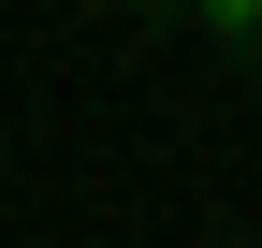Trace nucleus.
Listing matches in <instances>:
<instances>
[{
  "label": "nucleus",
  "mask_w": 262,
  "mask_h": 248,
  "mask_svg": "<svg viewBox=\"0 0 262 248\" xmlns=\"http://www.w3.org/2000/svg\"><path fill=\"white\" fill-rule=\"evenodd\" d=\"M204 248H248V234H204Z\"/></svg>",
  "instance_id": "nucleus-2"
},
{
  "label": "nucleus",
  "mask_w": 262,
  "mask_h": 248,
  "mask_svg": "<svg viewBox=\"0 0 262 248\" xmlns=\"http://www.w3.org/2000/svg\"><path fill=\"white\" fill-rule=\"evenodd\" d=\"M175 15H189V29H204V44H219V58H248V73H262V0H175Z\"/></svg>",
  "instance_id": "nucleus-1"
}]
</instances>
